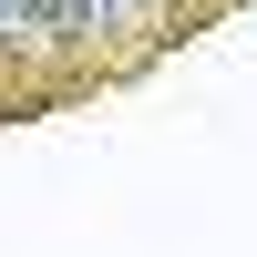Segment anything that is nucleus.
I'll use <instances>...</instances> for the list:
<instances>
[{"label": "nucleus", "mask_w": 257, "mask_h": 257, "mask_svg": "<svg viewBox=\"0 0 257 257\" xmlns=\"http://www.w3.org/2000/svg\"><path fill=\"white\" fill-rule=\"evenodd\" d=\"M93 11H103V21H113V11H134V0H93Z\"/></svg>", "instance_id": "nucleus-2"}, {"label": "nucleus", "mask_w": 257, "mask_h": 257, "mask_svg": "<svg viewBox=\"0 0 257 257\" xmlns=\"http://www.w3.org/2000/svg\"><path fill=\"white\" fill-rule=\"evenodd\" d=\"M93 0H41V31H52V41H93Z\"/></svg>", "instance_id": "nucleus-1"}]
</instances>
